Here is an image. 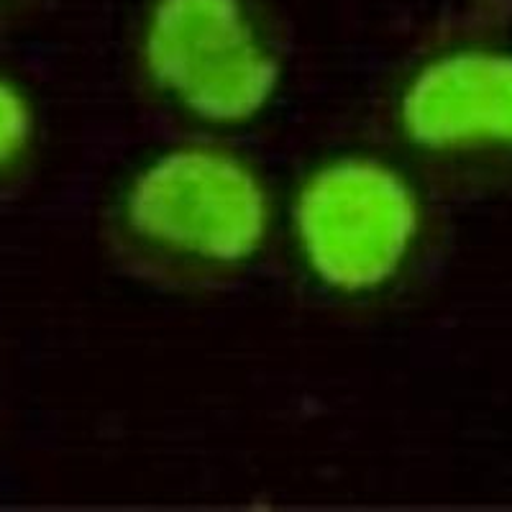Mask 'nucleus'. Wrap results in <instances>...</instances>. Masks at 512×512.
<instances>
[{
    "label": "nucleus",
    "instance_id": "nucleus-5",
    "mask_svg": "<svg viewBox=\"0 0 512 512\" xmlns=\"http://www.w3.org/2000/svg\"><path fill=\"white\" fill-rule=\"evenodd\" d=\"M34 136V100L21 82L0 72V175L29 154Z\"/></svg>",
    "mask_w": 512,
    "mask_h": 512
},
{
    "label": "nucleus",
    "instance_id": "nucleus-3",
    "mask_svg": "<svg viewBox=\"0 0 512 512\" xmlns=\"http://www.w3.org/2000/svg\"><path fill=\"white\" fill-rule=\"evenodd\" d=\"M141 67L162 98L210 126H241L269 108L282 64L246 0H154Z\"/></svg>",
    "mask_w": 512,
    "mask_h": 512
},
{
    "label": "nucleus",
    "instance_id": "nucleus-1",
    "mask_svg": "<svg viewBox=\"0 0 512 512\" xmlns=\"http://www.w3.org/2000/svg\"><path fill=\"white\" fill-rule=\"evenodd\" d=\"M116 228L136 254L167 269L233 272L267 244L272 195L259 172L223 146H172L128 177Z\"/></svg>",
    "mask_w": 512,
    "mask_h": 512
},
{
    "label": "nucleus",
    "instance_id": "nucleus-2",
    "mask_svg": "<svg viewBox=\"0 0 512 512\" xmlns=\"http://www.w3.org/2000/svg\"><path fill=\"white\" fill-rule=\"evenodd\" d=\"M423 233V203L395 164L341 154L308 172L292 203L305 272L338 297H372L405 272Z\"/></svg>",
    "mask_w": 512,
    "mask_h": 512
},
{
    "label": "nucleus",
    "instance_id": "nucleus-4",
    "mask_svg": "<svg viewBox=\"0 0 512 512\" xmlns=\"http://www.w3.org/2000/svg\"><path fill=\"white\" fill-rule=\"evenodd\" d=\"M395 118L423 154L512 146V54L459 49L428 59L402 85Z\"/></svg>",
    "mask_w": 512,
    "mask_h": 512
}]
</instances>
